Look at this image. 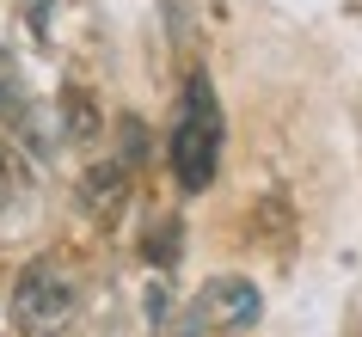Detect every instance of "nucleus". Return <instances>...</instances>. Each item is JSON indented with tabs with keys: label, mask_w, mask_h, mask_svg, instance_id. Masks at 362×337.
I'll list each match as a JSON object with an SVG mask.
<instances>
[{
	"label": "nucleus",
	"mask_w": 362,
	"mask_h": 337,
	"mask_svg": "<svg viewBox=\"0 0 362 337\" xmlns=\"http://www.w3.org/2000/svg\"><path fill=\"white\" fill-rule=\"evenodd\" d=\"M68 111H74V117H68V135H93L98 129V123H93V105H86L80 93H68Z\"/></svg>",
	"instance_id": "6"
},
{
	"label": "nucleus",
	"mask_w": 362,
	"mask_h": 337,
	"mask_svg": "<svg viewBox=\"0 0 362 337\" xmlns=\"http://www.w3.org/2000/svg\"><path fill=\"white\" fill-rule=\"evenodd\" d=\"M25 111V80H19V61L0 49V123Z\"/></svg>",
	"instance_id": "5"
},
{
	"label": "nucleus",
	"mask_w": 362,
	"mask_h": 337,
	"mask_svg": "<svg viewBox=\"0 0 362 337\" xmlns=\"http://www.w3.org/2000/svg\"><path fill=\"white\" fill-rule=\"evenodd\" d=\"M172 252H178V221H166V227H160V240H148V258L172 264Z\"/></svg>",
	"instance_id": "7"
},
{
	"label": "nucleus",
	"mask_w": 362,
	"mask_h": 337,
	"mask_svg": "<svg viewBox=\"0 0 362 337\" xmlns=\"http://www.w3.org/2000/svg\"><path fill=\"white\" fill-rule=\"evenodd\" d=\"M215 166H221V117H215V93L209 80L197 74L185 86V105H178V129H172V172L185 190H209Z\"/></svg>",
	"instance_id": "2"
},
{
	"label": "nucleus",
	"mask_w": 362,
	"mask_h": 337,
	"mask_svg": "<svg viewBox=\"0 0 362 337\" xmlns=\"http://www.w3.org/2000/svg\"><path fill=\"white\" fill-rule=\"evenodd\" d=\"M80 313V282L62 258H31L13 282V325L25 337H56Z\"/></svg>",
	"instance_id": "1"
},
{
	"label": "nucleus",
	"mask_w": 362,
	"mask_h": 337,
	"mask_svg": "<svg viewBox=\"0 0 362 337\" xmlns=\"http://www.w3.org/2000/svg\"><path fill=\"white\" fill-rule=\"evenodd\" d=\"M258 313H264V295L240 276H215L197 295V319L215 325V331H246V325H258Z\"/></svg>",
	"instance_id": "3"
},
{
	"label": "nucleus",
	"mask_w": 362,
	"mask_h": 337,
	"mask_svg": "<svg viewBox=\"0 0 362 337\" xmlns=\"http://www.w3.org/2000/svg\"><path fill=\"white\" fill-rule=\"evenodd\" d=\"M13 196H19V166H13V160H0V208L13 203Z\"/></svg>",
	"instance_id": "8"
},
{
	"label": "nucleus",
	"mask_w": 362,
	"mask_h": 337,
	"mask_svg": "<svg viewBox=\"0 0 362 337\" xmlns=\"http://www.w3.org/2000/svg\"><path fill=\"white\" fill-rule=\"evenodd\" d=\"M86 208H105L98 221H111L123 208V166H105V172H86Z\"/></svg>",
	"instance_id": "4"
}]
</instances>
